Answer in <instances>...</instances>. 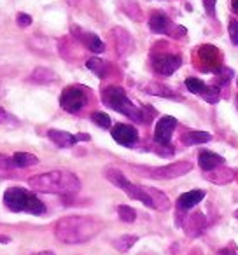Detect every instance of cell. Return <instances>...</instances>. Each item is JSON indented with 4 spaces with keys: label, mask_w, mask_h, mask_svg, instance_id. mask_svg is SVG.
<instances>
[{
    "label": "cell",
    "mask_w": 238,
    "mask_h": 255,
    "mask_svg": "<svg viewBox=\"0 0 238 255\" xmlns=\"http://www.w3.org/2000/svg\"><path fill=\"white\" fill-rule=\"evenodd\" d=\"M100 231V222L93 217L86 215H70L58 220L54 227V234L60 241L70 245L84 243L96 236Z\"/></svg>",
    "instance_id": "obj_1"
},
{
    "label": "cell",
    "mask_w": 238,
    "mask_h": 255,
    "mask_svg": "<svg viewBox=\"0 0 238 255\" xmlns=\"http://www.w3.org/2000/svg\"><path fill=\"white\" fill-rule=\"evenodd\" d=\"M0 243H9V238H5V236H0Z\"/></svg>",
    "instance_id": "obj_37"
},
{
    "label": "cell",
    "mask_w": 238,
    "mask_h": 255,
    "mask_svg": "<svg viewBox=\"0 0 238 255\" xmlns=\"http://www.w3.org/2000/svg\"><path fill=\"white\" fill-rule=\"evenodd\" d=\"M147 192H149L151 199H153V208L158 210V212H167L170 210V199L167 198V194L154 187H147Z\"/></svg>",
    "instance_id": "obj_18"
},
{
    "label": "cell",
    "mask_w": 238,
    "mask_h": 255,
    "mask_svg": "<svg viewBox=\"0 0 238 255\" xmlns=\"http://www.w3.org/2000/svg\"><path fill=\"white\" fill-rule=\"evenodd\" d=\"M86 95L82 89L79 88H67L63 89V93H61L60 96V105L63 110H67V112L70 114H77L81 112L82 109H84L86 105Z\"/></svg>",
    "instance_id": "obj_8"
},
{
    "label": "cell",
    "mask_w": 238,
    "mask_h": 255,
    "mask_svg": "<svg viewBox=\"0 0 238 255\" xmlns=\"http://www.w3.org/2000/svg\"><path fill=\"white\" fill-rule=\"evenodd\" d=\"M231 9L238 14V0H231Z\"/></svg>",
    "instance_id": "obj_35"
},
{
    "label": "cell",
    "mask_w": 238,
    "mask_h": 255,
    "mask_svg": "<svg viewBox=\"0 0 238 255\" xmlns=\"http://www.w3.org/2000/svg\"><path fill=\"white\" fill-rule=\"evenodd\" d=\"M219 95H221V91H219V88H217V86H207V89L202 93L203 100H205V102H209V103H217V102H219Z\"/></svg>",
    "instance_id": "obj_28"
},
{
    "label": "cell",
    "mask_w": 238,
    "mask_h": 255,
    "mask_svg": "<svg viewBox=\"0 0 238 255\" xmlns=\"http://www.w3.org/2000/svg\"><path fill=\"white\" fill-rule=\"evenodd\" d=\"M203 198H205V191L195 189V191L184 192L182 196H179L177 206L181 210H191V208H195L200 201H203Z\"/></svg>",
    "instance_id": "obj_16"
},
{
    "label": "cell",
    "mask_w": 238,
    "mask_h": 255,
    "mask_svg": "<svg viewBox=\"0 0 238 255\" xmlns=\"http://www.w3.org/2000/svg\"><path fill=\"white\" fill-rule=\"evenodd\" d=\"M149 28L154 33H163V35H172V37H179L184 35L186 28L184 26H175L174 23L168 19V16L165 12H154L149 18Z\"/></svg>",
    "instance_id": "obj_7"
},
{
    "label": "cell",
    "mask_w": 238,
    "mask_h": 255,
    "mask_svg": "<svg viewBox=\"0 0 238 255\" xmlns=\"http://www.w3.org/2000/svg\"><path fill=\"white\" fill-rule=\"evenodd\" d=\"M175 128H177V119L172 116H163L154 128V142L160 143L161 147H168Z\"/></svg>",
    "instance_id": "obj_9"
},
{
    "label": "cell",
    "mask_w": 238,
    "mask_h": 255,
    "mask_svg": "<svg viewBox=\"0 0 238 255\" xmlns=\"http://www.w3.org/2000/svg\"><path fill=\"white\" fill-rule=\"evenodd\" d=\"M224 163H226V161H224V157L219 156V154H214V152H210V150H202V152H198V164L203 171H212V170H216V168L223 166Z\"/></svg>",
    "instance_id": "obj_14"
},
{
    "label": "cell",
    "mask_w": 238,
    "mask_h": 255,
    "mask_svg": "<svg viewBox=\"0 0 238 255\" xmlns=\"http://www.w3.org/2000/svg\"><path fill=\"white\" fill-rule=\"evenodd\" d=\"M33 255H54V252H51V250H44V252H37V254H33Z\"/></svg>",
    "instance_id": "obj_36"
},
{
    "label": "cell",
    "mask_w": 238,
    "mask_h": 255,
    "mask_svg": "<svg viewBox=\"0 0 238 255\" xmlns=\"http://www.w3.org/2000/svg\"><path fill=\"white\" fill-rule=\"evenodd\" d=\"M16 23H18V26L25 28V26H30V25H32V18H30L28 14H25V12H19L18 18H16Z\"/></svg>",
    "instance_id": "obj_32"
},
{
    "label": "cell",
    "mask_w": 238,
    "mask_h": 255,
    "mask_svg": "<svg viewBox=\"0 0 238 255\" xmlns=\"http://www.w3.org/2000/svg\"><path fill=\"white\" fill-rule=\"evenodd\" d=\"M12 175V164L11 159H7L5 156L0 154V178H7Z\"/></svg>",
    "instance_id": "obj_30"
},
{
    "label": "cell",
    "mask_w": 238,
    "mask_h": 255,
    "mask_svg": "<svg viewBox=\"0 0 238 255\" xmlns=\"http://www.w3.org/2000/svg\"><path fill=\"white\" fill-rule=\"evenodd\" d=\"M4 205L14 213L25 212L30 215H44L46 213V205L33 192L23 187L7 189L4 192Z\"/></svg>",
    "instance_id": "obj_3"
},
{
    "label": "cell",
    "mask_w": 238,
    "mask_h": 255,
    "mask_svg": "<svg viewBox=\"0 0 238 255\" xmlns=\"http://www.w3.org/2000/svg\"><path fill=\"white\" fill-rule=\"evenodd\" d=\"M137 240H139L137 236H121V238H117V240H114L112 245H114V248H116V250L128 252L130 248L137 243Z\"/></svg>",
    "instance_id": "obj_25"
},
{
    "label": "cell",
    "mask_w": 238,
    "mask_h": 255,
    "mask_svg": "<svg viewBox=\"0 0 238 255\" xmlns=\"http://www.w3.org/2000/svg\"><path fill=\"white\" fill-rule=\"evenodd\" d=\"M86 67L89 68L91 72H95L98 77H105L107 74V63L100 58H91V60L86 61Z\"/></svg>",
    "instance_id": "obj_24"
},
{
    "label": "cell",
    "mask_w": 238,
    "mask_h": 255,
    "mask_svg": "<svg viewBox=\"0 0 238 255\" xmlns=\"http://www.w3.org/2000/svg\"><path fill=\"white\" fill-rule=\"evenodd\" d=\"M110 135L123 147H133L139 142V131L135 126H130V124H116L110 129Z\"/></svg>",
    "instance_id": "obj_11"
},
{
    "label": "cell",
    "mask_w": 238,
    "mask_h": 255,
    "mask_svg": "<svg viewBox=\"0 0 238 255\" xmlns=\"http://www.w3.org/2000/svg\"><path fill=\"white\" fill-rule=\"evenodd\" d=\"M228 32H230L231 42H233L235 46H238V21H237V19H231V21H230Z\"/></svg>",
    "instance_id": "obj_31"
},
{
    "label": "cell",
    "mask_w": 238,
    "mask_h": 255,
    "mask_svg": "<svg viewBox=\"0 0 238 255\" xmlns=\"http://www.w3.org/2000/svg\"><path fill=\"white\" fill-rule=\"evenodd\" d=\"M54 79H56V75H54V72L49 70V68L39 67L32 72V81H35V82L46 84V82H51V81H54Z\"/></svg>",
    "instance_id": "obj_23"
},
{
    "label": "cell",
    "mask_w": 238,
    "mask_h": 255,
    "mask_svg": "<svg viewBox=\"0 0 238 255\" xmlns=\"http://www.w3.org/2000/svg\"><path fill=\"white\" fill-rule=\"evenodd\" d=\"M216 4H217V0H203L205 11H207V14H209L210 18H214V16H216Z\"/></svg>",
    "instance_id": "obj_33"
},
{
    "label": "cell",
    "mask_w": 238,
    "mask_h": 255,
    "mask_svg": "<svg viewBox=\"0 0 238 255\" xmlns=\"http://www.w3.org/2000/svg\"><path fill=\"white\" fill-rule=\"evenodd\" d=\"M114 39H116V51L119 56H128L133 51V37L125 28H114Z\"/></svg>",
    "instance_id": "obj_13"
},
{
    "label": "cell",
    "mask_w": 238,
    "mask_h": 255,
    "mask_svg": "<svg viewBox=\"0 0 238 255\" xmlns=\"http://www.w3.org/2000/svg\"><path fill=\"white\" fill-rule=\"evenodd\" d=\"M103 103H105L109 109L116 110V112L123 114V116L130 117L132 121H137V123H144L142 117V109L135 107L130 98L126 96L125 89L117 88V86H110L103 91Z\"/></svg>",
    "instance_id": "obj_4"
},
{
    "label": "cell",
    "mask_w": 238,
    "mask_h": 255,
    "mask_svg": "<svg viewBox=\"0 0 238 255\" xmlns=\"http://www.w3.org/2000/svg\"><path fill=\"white\" fill-rule=\"evenodd\" d=\"M186 88H188L193 95L202 96V93L207 89V84L203 81H200V79H196V77H189V79H186Z\"/></svg>",
    "instance_id": "obj_27"
},
{
    "label": "cell",
    "mask_w": 238,
    "mask_h": 255,
    "mask_svg": "<svg viewBox=\"0 0 238 255\" xmlns=\"http://www.w3.org/2000/svg\"><path fill=\"white\" fill-rule=\"evenodd\" d=\"M181 140H182L184 145H189V147L191 145H202V143L210 142V140H212V135L207 133V131H188L181 136Z\"/></svg>",
    "instance_id": "obj_19"
},
{
    "label": "cell",
    "mask_w": 238,
    "mask_h": 255,
    "mask_svg": "<svg viewBox=\"0 0 238 255\" xmlns=\"http://www.w3.org/2000/svg\"><path fill=\"white\" fill-rule=\"evenodd\" d=\"M91 121L96 124V126L103 128V129H109L110 128V117L107 116L105 112H93Z\"/></svg>",
    "instance_id": "obj_29"
},
{
    "label": "cell",
    "mask_w": 238,
    "mask_h": 255,
    "mask_svg": "<svg viewBox=\"0 0 238 255\" xmlns=\"http://www.w3.org/2000/svg\"><path fill=\"white\" fill-rule=\"evenodd\" d=\"M205 177H207V180H210L212 184L224 185L233 180L235 171L231 170V168H216V170H212V171H207Z\"/></svg>",
    "instance_id": "obj_17"
},
{
    "label": "cell",
    "mask_w": 238,
    "mask_h": 255,
    "mask_svg": "<svg viewBox=\"0 0 238 255\" xmlns=\"http://www.w3.org/2000/svg\"><path fill=\"white\" fill-rule=\"evenodd\" d=\"M30 189L44 194H75L81 189V180L72 171L53 170L47 173L33 175L28 180Z\"/></svg>",
    "instance_id": "obj_2"
},
{
    "label": "cell",
    "mask_w": 238,
    "mask_h": 255,
    "mask_svg": "<svg viewBox=\"0 0 238 255\" xmlns=\"http://www.w3.org/2000/svg\"><path fill=\"white\" fill-rule=\"evenodd\" d=\"M193 170V164L189 161H177V163L167 164V166H158V168H149L146 171L140 173L147 175V177L160 178V180H170V178H179L182 175L189 173Z\"/></svg>",
    "instance_id": "obj_6"
},
{
    "label": "cell",
    "mask_w": 238,
    "mask_h": 255,
    "mask_svg": "<svg viewBox=\"0 0 238 255\" xmlns=\"http://www.w3.org/2000/svg\"><path fill=\"white\" fill-rule=\"evenodd\" d=\"M147 93H151V95H156V96H165V98H172V100H179L181 96L175 95L172 89H168L167 86L160 84V82H151L149 86L146 88Z\"/></svg>",
    "instance_id": "obj_22"
},
{
    "label": "cell",
    "mask_w": 238,
    "mask_h": 255,
    "mask_svg": "<svg viewBox=\"0 0 238 255\" xmlns=\"http://www.w3.org/2000/svg\"><path fill=\"white\" fill-rule=\"evenodd\" d=\"M117 215H119V219H121L123 222H128V224L135 222V219H137V212L128 205L117 206Z\"/></svg>",
    "instance_id": "obj_26"
},
{
    "label": "cell",
    "mask_w": 238,
    "mask_h": 255,
    "mask_svg": "<svg viewBox=\"0 0 238 255\" xmlns=\"http://www.w3.org/2000/svg\"><path fill=\"white\" fill-rule=\"evenodd\" d=\"M47 136H49V140L54 143V145L61 147V149H68V147L75 145V143L79 142L75 135L67 133V131H60V129H49V131H47Z\"/></svg>",
    "instance_id": "obj_15"
},
{
    "label": "cell",
    "mask_w": 238,
    "mask_h": 255,
    "mask_svg": "<svg viewBox=\"0 0 238 255\" xmlns=\"http://www.w3.org/2000/svg\"><path fill=\"white\" fill-rule=\"evenodd\" d=\"M72 32L77 35V39L81 40L82 44H84L86 47H88L91 53H103L105 51V44L102 42V39H100L98 35H95V33H89V32H79L77 26H72Z\"/></svg>",
    "instance_id": "obj_12"
},
{
    "label": "cell",
    "mask_w": 238,
    "mask_h": 255,
    "mask_svg": "<svg viewBox=\"0 0 238 255\" xmlns=\"http://www.w3.org/2000/svg\"><path fill=\"white\" fill-rule=\"evenodd\" d=\"M105 177L109 178V182H112L116 187L123 189V191L128 194V198L137 199V201L144 203L146 206L153 208V199H151L149 192H147V187H142V185H135L133 182H130L125 175L121 173L116 168H107L105 170Z\"/></svg>",
    "instance_id": "obj_5"
},
{
    "label": "cell",
    "mask_w": 238,
    "mask_h": 255,
    "mask_svg": "<svg viewBox=\"0 0 238 255\" xmlns=\"http://www.w3.org/2000/svg\"><path fill=\"white\" fill-rule=\"evenodd\" d=\"M153 68L160 75H172L182 65V58L179 54H154L151 58Z\"/></svg>",
    "instance_id": "obj_10"
},
{
    "label": "cell",
    "mask_w": 238,
    "mask_h": 255,
    "mask_svg": "<svg viewBox=\"0 0 238 255\" xmlns=\"http://www.w3.org/2000/svg\"><path fill=\"white\" fill-rule=\"evenodd\" d=\"M37 163H39V159H37L33 154H28V152H16L11 159V164L16 168H28Z\"/></svg>",
    "instance_id": "obj_21"
},
{
    "label": "cell",
    "mask_w": 238,
    "mask_h": 255,
    "mask_svg": "<svg viewBox=\"0 0 238 255\" xmlns=\"http://www.w3.org/2000/svg\"><path fill=\"white\" fill-rule=\"evenodd\" d=\"M119 5L130 19H133V21L142 19V11H140V5L137 0H119Z\"/></svg>",
    "instance_id": "obj_20"
},
{
    "label": "cell",
    "mask_w": 238,
    "mask_h": 255,
    "mask_svg": "<svg viewBox=\"0 0 238 255\" xmlns=\"http://www.w3.org/2000/svg\"><path fill=\"white\" fill-rule=\"evenodd\" d=\"M11 121H12V117L0 107V124H7V123H11Z\"/></svg>",
    "instance_id": "obj_34"
}]
</instances>
